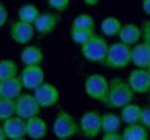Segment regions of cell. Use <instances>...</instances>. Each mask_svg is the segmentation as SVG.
I'll return each instance as SVG.
<instances>
[{"mask_svg": "<svg viewBox=\"0 0 150 140\" xmlns=\"http://www.w3.org/2000/svg\"><path fill=\"white\" fill-rule=\"evenodd\" d=\"M109 94L105 106L111 109H121L122 107L131 104L134 99V91L131 88L127 79L114 77L109 80Z\"/></svg>", "mask_w": 150, "mask_h": 140, "instance_id": "cell-1", "label": "cell"}, {"mask_svg": "<svg viewBox=\"0 0 150 140\" xmlns=\"http://www.w3.org/2000/svg\"><path fill=\"white\" fill-rule=\"evenodd\" d=\"M132 63V47L121 43H114L109 46L103 66L110 69H124Z\"/></svg>", "mask_w": 150, "mask_h": 140, "instance_id": "cell-2", "label": "cell"}, {"mask_svg": "<svg viewBox=\"0 0 150 140\" xmlns=\"http://www.w3.org/2000/svg\"><path fill=\"white\" fill-rule=\"evenodd\" d=\"M52 131L58 139H72L80 132V125L75 121L74 116L72 114L61 109L58 111L54 118Z\"/></svg>", "mask_w": 150, "mask_h": 140, "instance_id": "cell-3", "label": "cell"}, {"mask_svg": "<svg viewBox=\"0 0 150 140\" xmlns=\"http://www.w3.org/2000/svg\"><path fill=\"white\" fill-rule=\"evenodd\" d=\"M109 46L110 45H108V41L105 40V38L103 36L95 34L88 41L82 44L80 47H81L82 56L87 61H89L91 63H100L102 64L108 54Z\"/></svg>", "mask_w": 150, "mask_h": 140, "instance_id": "cell-4", "label": "cell"}, {"mask_svg": "<svg viewBox=\"0 0 150 140\" xmlns=\"http://www.w3.org/2000/svg\"><path fill=\"white\" fill-rule=\"evenodd\" d=\"M109 86L110 82L103 75L93 74L86 78L84 92L90 99L105 105L109 94Z\"/></svg>", "mask_w": 150, "mask_h": 140, "instance_id": "cell-5", "label": "cell"}, {"mask_svg": "<svg viewBox=\"0 0 150 140\" xmlns=\"http://www.w3.org/2000/svg\"><path fill=\"white\" fill-rule=\"evenodd\" d=\"M80 132L84 138L94 139L98 137L102 130V115L96 110L86 111L80 118Z\"/></svg>", "mask_w": 150, "mask_h": 140, "instance_id": "cell-6", "label": "cell"}, {"mask_svg": "<svg viewBox=\"0 0 150 140\" xmlns=\"http://www.w3.org/2000/svg\"><path fill=\"white\" fill-rule=\"evenodd\" d=\"M40 108L34 94H21L15 99V115L25 121L38 116Z\"/></svg>", "mask_w": 150, "mask_h": 140, "instance_id": "cell-7", "label": "cell"}, {"mask_svg": "<svg viewBox=\"0 0 150 140\" xmlns=\"http://www.w3.org/2000/svg\"><path fill=\"white\" fill-rule=\"evenodd\" d=\"M23 88L27 90H36L44 83L45 72L42 66H24L19 75Z\"/></svg>", "mask_w": 150, "mask_h": 140, "instance_id": "cell-8", "label": "cell"}, {"mask_svg": "<svg viewBox=\"0 0 150 140\" xmlns=\"http://www.w3.org/2000/svg\"><path fill=\"white\" fill-rule=\"evenodd\" d=\"M34 95L42 108H50L56 106L60 98L59 90L56 85L45 82L36 90H34Z\"/></svg>", "mask_w": 150, "mask_h": 140, "instance_id": "cell-9", "label": "cell"}, {"mask_svg": "<svg viewBox=\"0 0 150 140\" xmlns=\"http://www.w3.org/2000/svg\"><path fill=\"white\" fill-rule=\"evenodd\" d=\"M127 82L135 94H146L150 92V75L148 69L135 68L128 74Z\"/></svg>", "mask_w": 150, "mask_h": 140, "instance_id": "cell-10", "label": "cell"}, {"mask_svg": "<svg viewBox=\"0 0 150 140\" xmlns=\"http://www.w3.org/2000/svg\"><path fill=\"white\" fill-rule=\"evenodd\" d=\"M35 28L34 24L23 22V21H16L11 25L9 29V36L11 38L20 45H25L30 43L35 36Z\"/></svg>", "mask_w": 150, "mask_h": 140, "instance_id": "cell-11", "label": "cell"}, {"mask_svg": "<svg viewBox=\"0 0 150 140\" xmlns=\"http://www.w3.org/2000/svg\"><path fill=\"white\" fill-rule=\"evenodd\" d=\"M2 129L9 140H22L27 137V122L16 115L4 121Z\"/></svg>", "mask_w": 150, "mask_h": 140, "instance_id": "cell-12", "label": "cell"}, {"mask_svg": "<svg viewBox=\"0 0 150 140\" xmlns=\"http://www.w3.org/2000/svg\"><path fill=\"white\" fill-rule=\"evenodd\" d=\"M59 22H60V16L58 14L46 12L39 14L38 18L34 23V28L39 35L47 36L51 35L56 30Z\"/></svg>", "mask_w": 150, "mask_h": 140, "instance_id": "cell-13", "label": "cell"}, {"mask_svg": "<svg viewBox=\"0 0 150 140\" xmlns=\"http://www.w3.org/2000/svg\"><path fill=\"white\" fill-rule=\"evenodd\" d=\"M22 82L19 76L0 79V97L15 100L19 95L22 94Z\"/></svg>", "mask_w": 150, "mask_h": 140, "instance_id": "cell-14", "label": "cell"}, {"mask_svg": "<svg viewBox=\"0 0 150 140\" xmlns=\"http://www.w3.org/2000/svg\"><path fill=\"white\" fill-rule=\"evenodd\" d=\"M132 63L136 68L148 69L150 67V45L143 41L132 47Z\"/></svg>", "mask_w": 150, "mask_h": 140, "instance_id": "cell-15", "label": "cell"}, {"mask_svg": "<svg viewBox=\"0 0 150 140\" xmlns=\"http://www.w3.org/2000/svg\"><path fill=\"white\" fill-rule=\"evenodd\" d=\"M27 122V137L34 140L43 139L47 134V124L39 116H34Z\"/></svg>", "mask_w": 150, "mask_h": 140, "instance_id": "cell-16", "label": "cell"}, {"mask_svg": "<svg viewBox=\"0 0 150 140\" xmlns=\"http://www.w3.org/2000/svg\"><path fill=\"white\" fill-rule=\"evenodd\" d=\"M20 59L24 66H40L44 61V53L36 45H28L21 51Z\"/></svg>", "mask_w": 150, "mask_h": 140, "instance_id": "cell-17", "label": "cell"}, {"mask_svg": "<svg viewBox=\"0 0 150 140\" xmlns=\"http://www.w3.org/2000/svg\"><path fill=\"white\" fill-rule=\"evenodd\" d=\"M118 37L121 43L133 47L135 44H137V41L142 37V30L140 27H137L134 23L122 24V28H121Z\"/></svg>", "mask_w": 150, "mask_h": 140, "instance_id": "cell-18", "label": "cell"}, {"mask_svg": "<svg viewBox=\"0 0 150 140\" xmlns=\"http://www.w3.org/2000/svg\"><path fill=\"white\" fill-rule=\"evenodd\" d=\"M122 140H148L149 133L141 123L129 124L122 131Z\"/></svg>", "mask_w": 150, "mask_h": 140, "instance_id": "cell-19", "label": "cell"}, {"mask_svg": "<svg viewBox=\"0 0 150 140\" xmlns=\"http://www.w3.org/2000/svg\"><path fill=\"white\" fill-rule=\"evenodd\" d=\"M141 113H142V107L131 102L121 108L120 117H121V121L126 125L137 124L141 121Z\"/></svg>", "mask_w": 150, "mask_h": 140, "instance_id": "cell-20", "label": "cell"}, {"mask_svg": "<svg viewBox=\"0 0 150 140\" xmlns=\"http://www.w3.org/2000/svg\"><path fill=\"white\" fill-rule=\"evenodd\" d=\"M122 28V23L120 20L114 16H108L100 23V31L106 37H115L119 35L120 30Z\"/></svg>", "mask_w": 150, "mask_h": 140, "instance_id": "cell-21", "label": "cell"}, {"mask_svg": "<svg viewBox=\"0 0 150 140\" xmlns=\"http://www.w3.org/2000/svg\"><path fill=\"white\" fill-rule=\"evenodd\" d=\"M121 117L113 113H106L102 115V130L103 133L106 132H115L120 129Z\"/></svg>", "mask_w": 150, "mask_h": 140, "instance_id": "cell-22", "label": "cell"}, {"mask_svg": "<svg viewBox=\"0 0 150 140\" xmlns=\"http://www.w3.org/2000/svg\"><path fill=\"white\" fill-rule=\"evenodd\" d=\"M39 14L40 13H39L38 8L33 4H25V5L21 6L19 12H18V16H19L20 21H23V22H27L30 24L35 23Z\"/></svg>", "mask_w": 150, "mask_h": 140, "instance_id": "cell-23", "label": "cell"}, {"mask_svg": "<svg viewBox=\"0 0 150 140\" xmlns=\"http://www.w3.org/2000/svg\"><path fill=\"white\" fill-rule=\"evenodd\" d=\"M18 75H19V67L14 60L12 59L0 60V79L15 77Z\"/></svg>", "mask_w": 150, "mask_h": 140, "instance_id": "cell-24", "label": "cell"}, {"mask_svg": "<svg viewBox=\"0 0 150 140\" xmlns=\"http://www.w3.org/2000/svg\"><path fill=\"white\" fill-rule=\"evenodd\" d=\"M15 116V100L0 97V121L4 122Z\"/></svg>", "mask_w": 150, "mask_h": 140, "instance_id": "cell-25", "label": "cell"}, {"mask_svg": "<svg viewBox=\"0 0 150 140\" xmlns=\"http://www.w3.org/2000/svg\"><path fill=\"white\" fill-rule=\"evenodd\" d=\"M95 30H88V29H79V28H72L71 27V38L77 45H82L86 41H88L93 36L95 35Z\"/></svg>", "mask_w": 150, "mask_h": 140, "instance_id": "cell-26", "label": "cell"}, {"mask_svg": "<svg viewBox=\"0 0 150 140\" xmlns=\"http://www.w3.org/2000/svg\"><path fill=\"white\" fill-rule=\"evenodd\" d=\"M72 28H79V29H88V30H95L96 23L94 18L90 14L83 13L80 14L74 18L72 23Z\"/></svg>", "mask_w": 150, "mask_h": 140, "instance_id": "cell-27", "label": "cell"}, {"mask_svg": "<svg viewBox=\"0 0 150 140\" xmlns=\"http://www.w3.org/2000/svg\"><path fill=\"white\" fill-rule=\"evenodd\" d=\"M47 4L57 12H66L69 7L71 0H47Z\"/></svg>", "mask_w": 150, "mask_h": 140, "instance_id": "cell-28", "label": "cell"}, {"mask_svg": "<svg viewBox=\"0 0 150 140\" xmlns=\"http://www.w3.org/2000/svg\"><path fill=\"white\" fill-rule=\"evenodd\" d=\"M140 123L146 127L150 130V107H142V113H141V121Z\"/></svg>", "mask_w": 150, "mask_h": 140, "instance_id": "cell-29", "label": "cell"}, {"mask_svg": "<svg viewBox=\"0 0 150 140\" xmlns=\"http://www.w3.org/2000/svg\"><path fill=\"white\" fill-rule=\"evenodd\" d=\"M141 30H142V38L143 41L150 45V21H144L141 24Z\"/></svg>", "mask_w": 150, "mask_h": 140, "instance_id": "cell-30", "label": "cell"}, {"mask_svg": "<svg viewBox=\"0 0 150 140\" xmlns=\"http://www.w3.org/2000/svg\"><path fill=\"white\" fill-rule=\"evenodd\" d=\"M8 21V12L4 4L0 2V28H2Z\"/></svg>", "mask_w": 150, "mask_h": 140, "instance_id": "cell-31", "label": "cell"}, {"mask_svg": "<svg viewBox=\"0 0 150 140\" xmlns=\"http://www.w3.org/2000/svg\"><path fill=\"white\" fill-rule=\"evenodd\" d=\"M103 140H122V134H120L118 131L115 132H106L102 137Z\"/></svg>", "mask_w": 150, "mask_h": 140, "instance_id": "cell-32", "label": "cell"}, {"mask_svg": "<svg viewBox=\"0 0 150 140\" xmlns=\"http://www.w3.org/2000/svg\"><path fill=\"white\" fill-rule=\"evenodd\" d=\"M142 9L147 15H150V0H142Z\"/></svg>", "mask_w": 150, "mask_h": 140, "instance_id": "cell-33", "label": "cell"}, {"mask_svg": "<svg viewBox=\"0 0 150 140\" xmlns=\"http://www.w3.org/2000/svg\"><path fill=\"white\" fill-rule=\"evenodd\" d=\"M83 2L88 6H96L99 2V0H83Z\"/></svg>", "mask_w": 150, "mask_h": 140, "instance_id": "cell-34", "label": "cell"}, {"mask_svg": "<svg viewBox=\"0 0 150 140\" xmlns=\"http://www.w3.org/2000/svg\"><path fill=\"white\" fill-rule=\"evenodd\" d=\"M7 139V137H6V134H5V131H4V129H2V125L0 126V140H6Z\"/></svg>", "mask_w": 150, "mask_h": 140, "instance_id": "cell-35", "label": "cell"}, {"mask_svg": "<svg viewBox=\"0 0 150 140\" xmlns=\"http://www.w3.org/2000/svg\"><path fill=\"white\" fill-rule=\"evenodd\" d=\"M148 71H149V75H150V67L148 68Z\"/></svg>", "mask_w": 150, "mask_h": 140, "instance_id": "cell-36", "label": "cell"}, {"mask_svg": "<svg viewBox=\"0 0 150 140\" xmlns=\"http://www.w3.org/2000/svg\"><path fill=\"white\" fill-rule=\"evenodd\" d=\"M149 101H150V92H149Z\"/></svg>", "mask_w": 150, "mask_h": 140, "instance_id": "cell-37", "label": "cell"}]
</instances>
